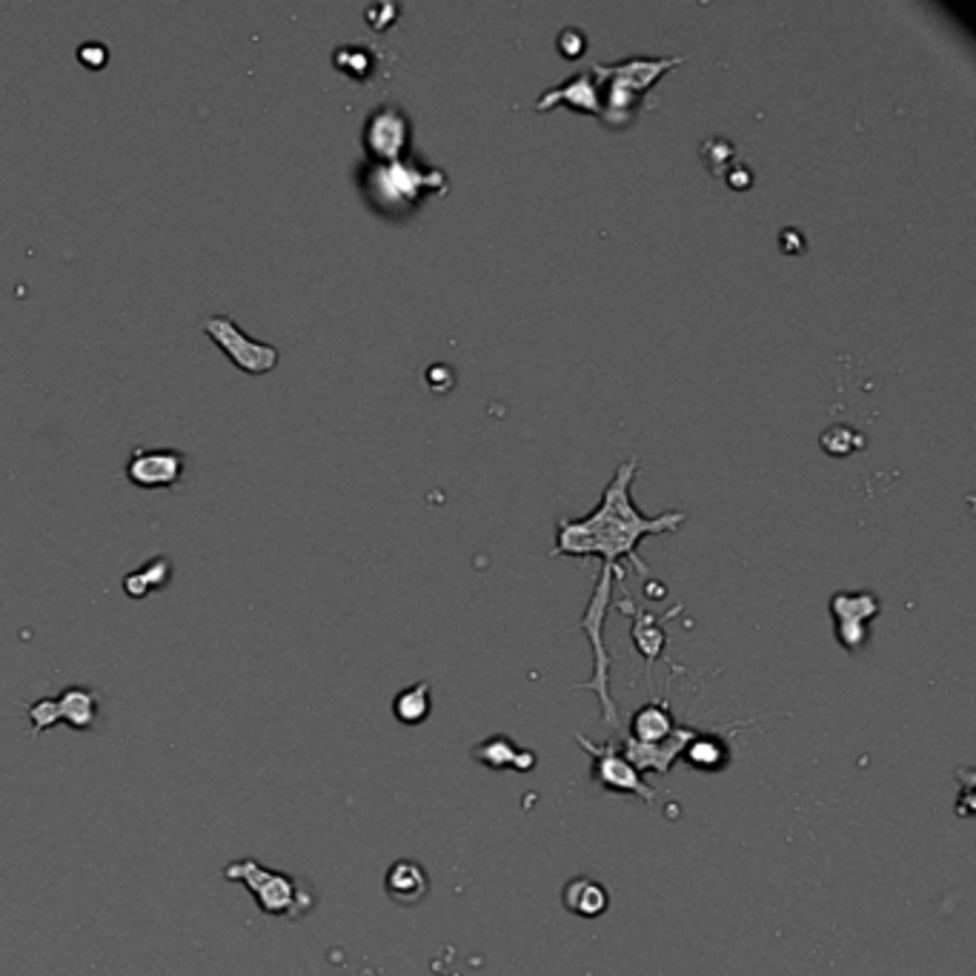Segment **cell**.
<instances>
[{"instance_id":"cell-20","label":"cell","mask_w":976,"mask_h":976,"mask_svg":"<svg viewBox=\"0 0 976 976\" xmlns=\"http://www.w3.org/2000/svg\"><path fill=\"white\" fill-rule=\"evenodd\" d=\"M78 61L87 69H103L109 61V49L101 41H87L78 49Z\"/></svg>"},{"instance_id":"cell-1","label":"cell","mask_w":976,"mask_h":976,"mask_svg":"<svg viewBox=\"0 0 976 976\" xmlns=\"http://www.w3.org/2000/svg\"><path fill=\"white\" fill-rule=\"evenodd\" d=\"M635 459H628L615 467L613 479L604 487L602 502L584 519H559L555 530V553L568 555H602L604 570L622 579L619 559H633L635 568L648 573V564L635 555L639 539L650 533H668L688 519L682 510H664L659 515H642L635 510L630 484H633Z\"/></svg>"},{"instance_id":"cell-14","label":"cell","mask_w":976,"mask_h":976,"mask_svg":"<svg viewBox=\"0 0 976 976\" xmlns=\"http://www.w3.org/2000/svg\"><path fill=\"white\" fill-rule=\"evenodd\" d=\"M169 579H172V562H169L167 555H155V559H149L144 568L132 570V573L124 579V590H127V595H132V599H144V595H149L152 590L167 588Z\"/></svg>"},{"instance_id":"cell-7","label":"cell","mask_w":976,"mask_h":976,"mask_svg":"<svg viewBox=\"0 0 976 976\" xmlns=\"http://www.w3.org/2000/svg\"><path fill=\"white\" fill-rule=\"evenodd\" d=\"M579 742L584 745V750H588V753L595 756L593 779L602 785L604 790H615V793H639L642 799L653 802V793H650V788L642 782L639 770L630 765V759L622 753V750L595 748L593 742H588V739H582V736H579Z\"/></svg>"},{"instance_id":"cell-2","label":"cell","mask_w":976,"mask_h":976,"mask_svg":"<svg viewBox=\"0 0 976 976\" xmlns=\"http://www.w3.org/2000/svg\"><path fill=\"white\" fill-rule=\"evenodd\" d=\"M224 879L238 883L255 896V903L264 914L284 916V919H302L315 905V894L307 883L289 874H278L258 865L253 856H244L238 862L224 868Z\"/></svg>"},{"instance_id":"cell-9","label":"cell","mask_w":976,"mask_h":976,"mask_svg":"<svg viewBox=\"0 0 976 976\" xmlns=\"http://www.w3.org/2000/svg\"><path fill=\"white\" fill-rule=\"evenodd\" d=\"M367 149L384 161H395V155L402 152L407 141V121L398 109H375L373 118L367 121Z\"/></svg>"},{"instance_id":"cell-19","label":"cell","mask_w":976,"mask_h":976,"mask_svg":"<svg viewBox=\"0 0 976 976\" xmlns=\"http://www.w3.org/2000/svg\"><path fill=\"white\" fill-rule=\"evenodd\" d=\"M862 444H865L862 435L850 427H842V424H839V427L825 430L822 433V447L834 455H848L854 453V450L862 447Z\"/></svg>"},{"instance_id":"cell-5","label":"cell","mask_w":976,"mask_h":976,"mask_svg":"<svg viewBox=\"0 0 976 976\" xmlns=\"http://www.w3.org/2000/svg\"><path fill=\"white\" fill-rule=\"evenodd\" d=\"M187 473V455L172 447H135L127 462L129 484L141 490L178 487Z\"/></svg>"},{"instance_id":"cell-11","label":"cell","mask_w":976,"mask_h":976,"mask_svg":"<svg viewBox=\"0 0 976 976\" xmlns=\"http://www.w3.org/2000/svg\"><path fill=\"white\" fill-rule=\"evenodd\" d=\"M562 903L570 914L582 916V919H599L610 908V894L602 883H595L590 876H575L564 885Z\"/></svg>"},{"instance_id":"cell-16","label":"cell","mask_w":976,"mask_h":976,"mask_svg":"<svg viewBox=\"0 0 976 976\" xmlns=\"http://www.w3.org/2000/svg\"><path fill=\"white\" fill-rule=\"evenodd\" d=\"M430 710H433V702H430L427 682H415L413 688L402 690V693L395 696L393 702V713L402 724H422L430 716Z\"/></svg>"},{"instance_id":"cell-13","label":"cell","mask_w":976,"mask_h":976,"mask_svg":"<svg viewBox=\"0 0 976 976\" xmlns=\"http://www.w3.org/2000/svg\"><path fill=\"white\" fill-rule=\"evenodd\" d=\"M473 756L479 759V762H484L487 768H493V770H504V768L530 770L535 762L533 753H522V750L515 748L510 739H504V736H495V739L482 742L479 748L473 750Z\"/></svg>"},{"instance_id":"cell-8","label":"cell","mask_w":976,"mask_h":976,"mask_svg":"<svg viewBox=\"0 0 976 976\" xmlns=\"http://www.w3.org/2000/svg\"><path fill=\"white\" fill-rule=\"evenodd\" d=\"M384 890L395 905L413 908L430 896V874L415 859H398L390 865L387 876H384Z\"/></svg>"},{"instance_id":"cell-17","label":"cell","mask_w":976,"mask_h":976,"mask_svg":"<svg viewBox=\"0 0 976 976\" xmlns=\"http://www.w3.org/2000/svg\"><path fill=\"white\" fill-rule=\"evenodd\" d=\"M684 759L699 770H719L728 762V750L716 742V739H693L684 748Z\"/></svg>"},{"instance_id":"cell-21","label":"cell","mask_w":976,"mask_h":976,"mask_svg":"<svg viewBox=\"0 0 976 976\" xmlns=\"http://www.w3.org/2000/svg\"><path fill=\"white\" fill-rule=\"evenodd\" d=\"M584 47H588V38H584L582 29L570 27L564 32H559V52L568 55V58H579L584 52Z\"/></svg>"},{"instance_id":"cell-4","label":"cell","mask_w":976,"mask_h":976,"mask_svg":"<svg viewBox=\"0 0 976 976\" xmlns=\"http://www.w3.org/2000/svg\"><path fill=\"white\" fill-rule=\"evenodd\" d=\"M201 327L204 333L218 344V349L227 355L229 362L241 369V373L267 375L278 367V362H282L278 347L249 338V335L229 318V315H207Z\"/></svg>"},{"instance_id":"cell-15","label":"cell","mask_w":976,"mask_h":976,"mask_svg":"<svg viewBox=\"0 0 976 976\" xmlns=\"http://www.w3.org/2000/svg\"><path fill=\"white\" fill-rule=\"evenodd\" d=\"M673 736V719L664 704H644L633 716V742L639 745H659Z\"/></svg>"},{"instance_id":"cell-6","label":"cell","mask_w":976,"mask_h":976,"mask_svg":"<svg viewBox=\"0 0 976 976\" xmlns=\"http://www.w3.org/2000/svg\"><path fill=\"white\" fill-rule=\"evenodd\" d=\"M883 610V602L874 593H834L830 613L836 622V642L845 650H859L868 642V624Z\"/></svg>"},{"instance_id":"cell-12","label":"cell","mask_w":976,"mask_h":976,"mask_svg":"<svg viewBox=\"0 0 976 976\" xmlns=\"http://www.w3.org/2000/svg\"><path fill=\"white\" fill-rule=\"evenodd\" d=\"M55 716L58 724L89 730L98 719V696L89 688H67L61 696H55Z\"/></svg>"},{"instance_id":"cell-10","label":"cell","mask_w":976,"mask_h":976,"mask_svg":"<svg viewBox=\"0 0 976 976\" xmlns=\"http://www.w3.org/2000/svg\"><path fill=\"white\" fill-rule=\"evenodd\" d=\"M555 101H568L579 109H588L593 115H602V87L595 83L593 72H579L573 75L570 81H564L562 87L548 89V92L535 101V109L553 107Z\"/></svg>"},{"instance_id":"cell-3","label":"cell","mask_w":976,"mask_h":976,"mask_svg":"<svg viewBox=\"0 0 976 976\" xmlns=\"http://www.w3.org/2000/svg\"><path fill=\"white\" fill-rule=\"evenodd\" d=\"M676 63H682V58H624L622 63H610V67L602 63L590 67L599 78H610L608 109L602 115H608V121L610 115H630L633 98H639L664 69Z\"/></svg>"},{"instance_id":"cell-18","label":"cell","mask_w":976,"mask_h":976,"mask_svg":"<svg viewBox=\"0 0 976 976\" xmlns=\"http://www.w3.org/2000/svg\"><path fill=\"white\" fill-rule=\"evenodd\" d=\"M633 635H635V644H639V650H642L648 659L659 655V650H662V644H664V633L659 630V624H655L653 615H639V622H635V628H633Z\"/></svg>"}]
</instances>
